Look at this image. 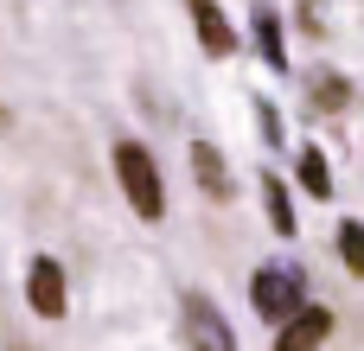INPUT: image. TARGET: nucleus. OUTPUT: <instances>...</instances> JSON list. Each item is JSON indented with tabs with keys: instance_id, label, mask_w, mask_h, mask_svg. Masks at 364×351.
Segmentation results:
<instances>
[{
	"instance_id": "nucleus-13",
	"label": "nucleus",
	"mask_w": 364,
	"mask_h": 351,
	"mask_svg": "<svg viewBox=\"0 0 364 351\" xmlns=\"http://www.w3.org/2000/svg\"><path fill=\"white\" fill-rule=\"evenodd\" d=\"M6 122H13V115H6V109H0V134H6Z\"/></svg>"
},
{
	"instance_id": "nucleus-5",
	"label": "nucleus",
	"mask_w": 364,
	"mask_h": 351,
	"mask_svg": "<svg viewBox=\"0 0 364 351\" xmlns=\"http://www.w3.org/2000/svg\"><path fill=\"white\" fill-rule=\"evenodd\" d=\"M26 301H32L45 320L64 313V269H58L51 256H32V269H26Z\"/></svg>"
},
{
	"instance_id": "nucleus-2",
	"label": "nucleus",
	"mask_w": 364,
	"mask_h": 351,
	"mask_svg": "<svg viewBox=\"0 0 364 351\" xmlns=\"http://www.w3.org/2000/svg\"><path fill=\"white\" fill-rule=\"evenodd\" d=\"M250 301H256V313H262V320L288 326V320L307 307V275H301L294 262H269V269H256V281H250Z\"/></svg>"
},
{
	"instance_id": "nucleus-1",
	"label": "nucleus",
	"mask_w": 364,
	"mask_h": 351,
	"mask_svg": "<svg viewBox=\"0 0 364 351\" xmlns=\"http://www.w3.org/2000/svg\"><path fill=\"white\" fill-rule=\"evenodd\" d=\"M115 179H122V192H128L134 217H147V224L166 217V185H160V166H154V153H147L141 141H122V147H115Z\"/></svg>"
},
{
	"instance_id": "nucleus-7",
	"label": "nucleus",
	"mask_w": 364,
	"mask_h": 351,
	"mask_svg": "<svg viewBox=\"0 0 364 351\" xmlns=\"http://www.w3.org/2000/svg\"><path fill=\"white\" fill-rule=\"evenodd\" d=\"M192 173H198V185H205L211 198H230V173H224V153H218L211 141L192 147Z\"/></svg>"
},
{
	"instance_id": "nucleus-9",
	"label": "nucleus",
	"mask_w": 364,
	"mask_h": 351,
	"mask_svg": "<svg viewBox=\"0 0 364 351\" xmlns=\"http://www.w3.org/2000/svg\"><path fill=\"white\" fill-rule=\"evenodd\" d=\"M262 198H269V230H275V237H294L301 224H294V205H288V185H282L275 173L262 179Z\"/></svg>"
},
{
	"instance_id": "nucleus-4",
	"label": "nucleus",
	"mask_w": 364,
	"mask_h": 351,
	"mask_svg": "<svg viewBox=\"0 0 364 351\" xmlns=\"http://www.w3.org/2000/svg\"><path fill=\"white\" fill-rule=\"evenodd\" d=\"M333 339V313L326 307H301L282 333H275V351H320Z\"/></svg>"
},
{
	"instance_id": "nucleus-11",
	"label": "nucleus",
	"mask_w": 364,
	"mask_h": 351,
	"mask_svg": "<svg viewBox=\"0 0 364 351\" xmlns=\"http://www.w3.org/2000/svg\"><path fill=\"white\" fill-rule=\"evenodd\" d=\"M339 256L352 275H364V224H339Z\"/></svg>"
},
{
	"instance_id": "nucleus-8",
	"label": "nucleus",
	"mask_w": 364,
	"mask_h": 351,
	"mask_svg": "<svg viewBox=\"0 0 364 351\" xmlns=\"http://www.w3.org/2000/svg\"><path fill=\"white\" fill-rule=\"evenodd\" d=\"M256 45H262L269 70H288V45H282V19H275L269 6H256Z\"/></svg>"
},
{
	"instance_id": "nucleus-12",
	"label": "nucleus",
	"mask_w": 364,
	"mask_h": 351,
	"mask_svg": "<svg viewBox=\"0 0 364 351\" xmlns=\"http://www.w3.org/2000/svg\"><path fill=\"white\" fill-rule=\"evenodd\" d=\"M314 102H320V109H346V102H352V83H346V77H314Z\"/></svg>"
},
{
	"instance_id": "nucleus-6",
	"label": "nucleus",
	"mask_w": 364,
	"mask_h": 351,
	"mask_svg": "<svg viewBox=\"0 0 364 351\" xmlns=\"http://www.w3.org/2000/svg\"><path fill=\"white\" fill-rule=\"evenodd\" d=\"M186 13H192L198 45H205L211 58H230V51H237V32H230V19H224V6H218V0H186Z\"/></svg>"
},
{
	"instance_id": "nucleus-3",
	"label": "nucleus",
	"mask_w": 364,
	"mask_h": 351,
	"mask_svg": "<svg viewBox=\"0 0 364 351\" xmlns=\"http://www.w3.org/2000/svg\"><path fill=\"white\" fill-rule=\"evenodd\" d=\"M186 345H192V351H237L224 313H218L205 294H186Z\"/></svg>"
},
{
	"instance_id": "nucleus-10",
	"label": "nucleus",
	"mask_w": 364,
	"mask_h": 351,
	"mask_svg": "<svg viewBox=\"0 0 364 351\" xmlns=\"http://www.w3.org/2000/svg\"><path fill=\"white\" fill-rule=\"evenodd\" d=\"M301 185L314 198H333V173H326V153L320 147H301Z\"/></svg>"
}]
</instances>
